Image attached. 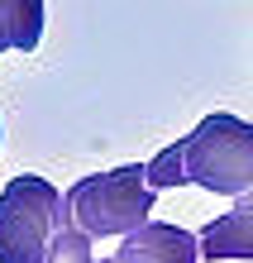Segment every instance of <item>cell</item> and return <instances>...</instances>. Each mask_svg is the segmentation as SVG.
<instances>
[{
	"instance_id": "cell-7",
	"label": "cell",
	"mask_w": 253,
	"mask_h": 263,
	"mask_svg": "<svg viewBox=\"0 0 253 263\" xmlns=\"http://www.w3.org/2000/svg\"><path fill=\"white\" fill-rule=\"evenodd\" d=\"M91 244H96V239H91L86 230H76V225L67 220V225H62L57 235H53L48 258H43V263H96V249H91Z\"/></svg>"
},
{
	"instance_id": "cell-4",
	"label": "cell",
	"mask_w": 253,
	"mask_h": 263,
	"mask_svg": "<svg viewBox=\"0 0 253 263\" xmlns=\"http://www.w3.org/2000/svg\"><path fill=\"white\" fill-rule=\"evenodd\" d=\"M196 258H201V239L191 230L167 225V220H148L134 235H124L120 254H110L101 263H196Z\"/></svg>"
},
{
	"instance_id": "cell-3",
	"label": "cell",
	"mask_w": 253,
	"mask_h": 263,
	"mask_svg": "<svg viewBox=\"0 0 253 263\" xmlns=\"http://www.w3.org/2000/svg\"><path fill=\"white\" fill-rule=\"evenodd\" d=\"M62 225H67V206L48 177H10L0 192V263H43Z\"/></svg>"
},
{
	"instance_id": "cell-6",
	"label": "cell",
	"mask_w": 253,
	"mask_h": 263,
	"mask_svg": "<svg viewBox=\"0 0 253 263\" xmlns=\"http://www.w3.org/2000/svg\"><path fill=\"white\" fill-rule=\"evenodd\" d=\"M43 39V0H0V53H34Z\"/></svg>"
},
{
	"instance_id": "cell-2",
	"label": "cell",
	"mask_w": 253,
	"mask_h": 263,
	"mask_svg": "<svg viewBox=\"0 0 253 263\" xmlns=\"http://www.w3.org/2000/svg\"><path fill=\"white\" fill-rule=\"evenodd\" d=\"M158 192L148 187L144 163H124L110 173H91L82 182H72L62 192L67 220L76 230H86L91 239H110V235H134L139 225H148Z\"/></svg>"
},
{
	"instance_id": "cell-5",
	"label": "cell",
	"mask_w": 253,
	"mask_h": 263,
	"mask_svg": "<svg viewBox=\"0 0 253 263\" xmlns=\"http://www.w3.org/2000/svg\"><path fill=\"white\" fill-rule=\"evenodd\" d=\"M201 258H253V196H239L229 215H220L201 230Z\"/></svg>"
},
{
	"instance_id": "cell-1",
	"label": "cell",
	"mask_w": 253,
	"mask_h": 263,
	"mask_svg": "<svg viewBox=\"0 0 253 263\" xmlns=\"http://www.w3.org/2000/svg\"><path fill=\"white\" fill-rule=\"evenodd\" d=\"M144 173H148L153 192L196 182V187L215 192V196H248L253 192V125L239 115L215 110L186 139L153 153L144 163Z\"/></svg>"
}]
</instances>
